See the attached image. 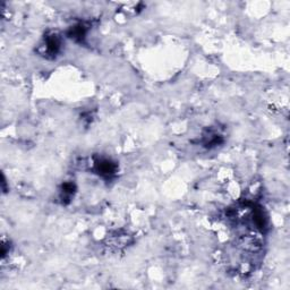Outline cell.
I'll return each mask as SVG.
<instances>
[{
  "label": "cell",
  "mask_w": 290,
  "mask_h": 290,
  "mask_svg": "<svg viewBox=\"0 0 290 290\" xmlns=\"http://www.w3.org/2000/svg\"><path fill=\"white\" fill-rule=\"evenodd\" d=\"M88 29H90V26L86 23H77L76 25H74L68 29L67 36L77 43H83L85 41Z\"/></svg>",
  "instance_id": "3957f363"
},
{
  "label": "cell",
  "mask_w": 290,
  "mask_h": 290,
  "mask_svg": "<svg viewBox=\"0 0 290 290\" xmlns=\"http://www.w3.org/2000/svg\"><path fill=\"white\" fill-rule=\"evenodd\" d=\"M93 170L103 179H111L118 171V165L110 159L99 158L94 160Z\"/></svg>",
  "instance_id": "7a4b0ae2"
},
{
  "label": "cell",
  "mask_w": 290,
  "mask_h": 290,
  "mask_svg": "<svg viewBox=\"0 0 290 290\" xmlns=\"http://www.w3.org/2000/svg\"><path fill=\"white\" fill-rule=\"evenodd\" d=\"M76 193V185L73 181H65L61 185L60 191H59V199L61 200L62 204H68Z\"/></svg>",
  "instance_id": "277c9868"
},
{
  "label": "cell",
  "mask_w": 290,
  "mask_h": 290,
  "mask_svg": "<svg viewBox=\"0 0 290 290\" xmlns=\"http://www.w3.org/2000/svg\"><path fill=\"white\" fill-rule=\"evenodd\" d=\"M202 143L205 147H208V149H212V147H215L219 144L223 143L222 135H220L219 133L214 131H209L206 134L203 135Z\"/></svg>",
  "instance_id": "5b68a950"
},
{
  "label": "cell",
  "mask_w": 290,
  "mask_h": 290,
  "mask_svg": "<svg viewBox=\"0 0 290 290\" xmlns=\"http://www.w3.org/2000/svg\"><path fill=\"white\" fill-rule=\"evenodd\" d=\"M61 49V40L58 34L50 33L44 37L41 46L39 47L38 51L43 57L55 58Z\"/></svg>",
  "instance_id": "6da1fadb"
}]
</instances>
